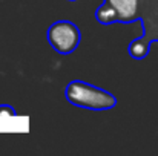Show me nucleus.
I'll return each mask as SVG.
<instances>
[{"mask_svg": "<svg viewBox=\"0 0 158 156\" xmlns=\"http://www.w3.org/2000/svg\"><path fill=\"white\" fill-rule=\"evenodd\" d=\"M95 20L103 26L140 22L141 35L127 46V54L137 61L144 60L151 45L158 42V0H103L95 9Z\"/></svg>", "mask_w": 158, "mask_h": 156, "instance_id": "nucleus-1", "label": "nucleus"}, {"mask_svg": "<svg viewBox=\"0 0 158 156\" xmlns=\"http://www.w3.org/2000/svg\"><path fill=\"white\" fill-rule=\"evenodd\" d=\"M64 97L68 103L75 107L86 109V110H110L114 109L118 100L115 95L107 92L102 87H97L94 84H89L83 80H72L68 83L64 89Z\"/></svg>", "mask_w": 158, "mask_h": 156, "instance_id": "nucleus-2", "label": "nucleus"}, {"mask_svg": "<svg viewBox=\"0 0 158 156\" xmlns=\"http://www.w3.org/2000/svg\"><path fill=\"white\" fill-rule=\"evenodd\" d=\"M46 40L57 54L69 55L80 46L81 31L69 20H57L48 28Z\"/></svg>", "mask_w": 158, "mask_h": 156, "instance_id": "nucleus-3", "label": "nucleus"}, {"mask_svg": "<svg viewBox=\"0 0 158 156\" xmlns=\"http://www.w3.org/2000/svg\"><path fill=\"white\" fill-rule=\"evenodd\" d=\"M0 116H17V112L9 104H0Z\"/></svg>", "mask_w": 158, "mask_h": 156, "instance_id": "nucleus-4", "label": "nucleus"}, {"mask_svg": "<svg viewBox=\"0 0 158 156\" xmlns=\"http://www.w3.org/2000/svg\"><path fill=\"white\" fill-rule=\"evenodd\" d=\"M69 2H77V0H69Z\"/></svg>", "mask_w": 158, "mask_h": 156, "instance_id": "nucleus-5", "label": "nucleus"}]
</instances>
